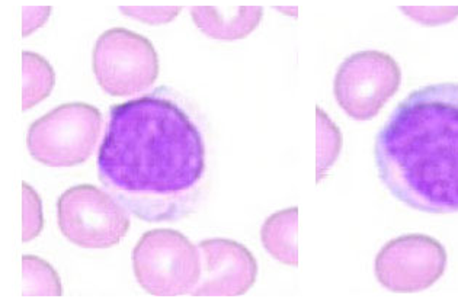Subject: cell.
Listing matches in <instances>:
<instances>
[{
	"instance_id": "cell-1",
	"label": "cell",
	"mask_w": 458,
	"mask_h": 302,
	"mask_svg": "<svg viewBox=\"0 0 458 302\" xmlns=\"http://www.w3.org/2000/svg\"><path fill=\"white\" fill-rule=\"evenodd\" d=\"M97 167L106 192L134 217L178 221L201 197L206 144L176 102L152 93L111 108Z\"/></svg>"
},
{
	"instance_id": "cell-2",
	"label": "cell",
	"mask_w": 458,
	"mask_h": 302,
	"mask_svg": "<svg viewBox=\"0 0 458 302\" xmlns=\"http://www.w3.org/2000/svg\"><path fill=\"white\" fill-rule=\"evenodd\" d=\"M377 169L393 197L422 213H458V83L413 90L377 134Z\"/></svg>"
},
{
	"instance_id": "cell-3",
	"label": "cell",
	"mask_w": 458,
	"mask_h": 302,
	"mask_svg": "<svg viewBox=\"0 0 458 302\" xmlns=\"http://www.w3.org/2000/svg\"><path fill=\"white\" fill-rule=\"evenodd\" d=\"M137 282L155 297L192 294L201 279L199 246L182 232L156 229L144 232L132 250Z\"/></svg>"
},
{
	"instance_id": "cell-4",
	"label": "cell",
	"mask_w": 458,
	"mask_h": 302,
	"mask_svg": "<svg viewBox=\"0 0 458 302\" xmlns=\"http://www.w3.org/2000/svg\"><path fill=\"white\" fill-rule=\"evenodd\" d=\"M102 113L94 105H59L32 122L27 146L32 159L48 167H74L89 159L101 134Z\"/></svg>"
},
{
	"instance_id": "cell-5",
	"label": "cell",
	"mask_w": 458,
	"mask_h": 302,
	"mask_svg": "<svg viewBox=\"0 0 458 302\" xmlns=\"http://www.w3.org/2000/svg\"><path fill=\"white\" fill-rule=\"evenodd\" d=\"M92 69L98 85L111 96H132L148 90L159 78V55L143 35L113 28L97 39Z\"/></svg>"
},
{
	"instance_id": "cell-6",
	"label": "cell",
	"mask_w": 458,
	"mask_h": 302,
	"mask_svg": "<svg viewBox=\"0 0 458 302\" xmlns=\"http://www.w3.org/2000/svg\"><path fill=\"white\" fill-rule=\"evenodd\" d=\"M57 221L63 236L83 248L117 246L129 232V211L108 192L94 185L72 186L57 201Z\"/></svg>"
},
{
	"instance_id": "cell-7",
	"label": "cell",
	"mask_w": 458,
	"mask_h": 302,
	"mask_svg": "<svg viewBox=\"0 0 458 302\" xmlns=\"http://www.w3.org/2000/svg\"><path fill=\"white\" fill-rule=\"evenodd\" d=\"M400 83L402 70L392 55L358 51L345 58L336 71L335 99L352 120L369 121L396 95Z\"/></svg>"
},
{
	"instance_id": "cell-8",
	"label": "cell",
	"mask_w": 458,
	"mask_h": 302,
	"mask_svg": "<svg viewBox=\"0 0 458 302\" xmlns=\"http://www.w3.org/2000/svg\"><path fill=\"white\" fill-rule=\"evenodd\" d=\"M446 260L445 248L434 237L400 236L388 241L377 255V281L392 292H420L444 275Z\"/></svg>"
},
{
	"instance_id": "cell-9",
	"label": "cell",
	"mask_w": 458,
	"mask_h": 302,
	"mask_svg": "<svg viewBox=\"0 0 458 302\" xmlns=\"http://www.w3.org/2000/svg\"><path fill=\"white\" fill-rule=\"evenodd\" d=\"M201 279L191 295L239 297L257 282L258 262L243 244L229 239H208L199 244Z\"/></svg>"
},
{
	"instance_id": "cell-10",
	"label": "cell",
	"mask_w": 458,
	"mask_h": 302,
	"mask_svg": "<svg viewBox=\"0 0 458 302\" xmlns=\"http://www.w3.org/2000/svg\"><path fill=\"white\" fill-rule=\"evenodd\" d=\"M191 16L202 34L213 39L236 41L252 34L262 21L260 6H194Z\"/></svg>"
},
{
	"instance_id": "cell-11",
	"label": "cell",
	"mask_w": 458,
	"mask_h": 302,
	"mask_svg": "<svg viewBox=\"0 0 458 302\" xmlns=\"http://www.w3.org/2000/svg\"><path fill=\"white\" fill-rule=\"evenodd\" d=\"M297 218L299 209H283L272 214L267 218L260 229V240L265 250L288 266L299 264V253H297Z\"/></svg>"
},
{
	"instance_id": "cell-12",
	"label": "cell",
	"mask_w": 458,
	"mask_h": 302,
	"mask_svg": "<svg viewBox=\"0 0 458 302\" xmlns=\"http://www.w3.org/2000/svg\"><path fill=\"white\" fill-rule=\"evenodd\" d=\"M55 71L43 55L22 51V111L47 99L55 89Z\"/></svg>"
},
{
	"instance_id": "cell-13",
	"label": "cell",
	"mask_w": 458,
	"mask_h": 302,
	"mask_svg": "<svg viewBox=\"0 0 458 302\" xmlns=\"http://www.w3.org/2000/svg\"><path fill=\"white\" fill-rule=\"evenodd\" d=\"M22 295L62 297V282L55 267L37 256L25 255L22 257Z\"/></svg>"
},
{
	"instance_id": "cell-14",
	"label": "cell",
	"mask_w": 458,
	"mask_h": 302,
	"mask_svg": "<svg viewBox=\"0 0 458 302\" xmlns=\"http://www.w3.org/2000/svg\"><path fill=\"white\" fill-rule=\"evenodd\" d=\"M341 146L339 128L318 106V182L338 159Z\"/></svg>"
},
{
	"instance_id": "cell-15",
	"label": "cell",
	"mask_w": 458,
	"mask_h": 302,
	"mask_svg": "<svg viewBox=\"0 0 458 302\" xmlns=\"http://www.w3.org/2000/svg\"><path fill=\"white\" fill-rule=\"evenodd\" d=\"M44 229L43 202L36 189L22 182V240H34Z\"/></svg>"
},
{
	"instance_id": "cell-16",
	"label": "cell",
	"mask_w": 458,
	"mask_h": 302,
	"mask_svg": "<svg viewBox=\"0 0 458 302\" xmlns=\"http://www.w3.org/2000/svg\"><path fill=\"white\" fill-rule=\"evenodd\" d=\"M181 11L182 8L179 6H120L121 13L148 25H165L172 22Z\"/></svg>"
},
{
	"instance_id": "cell-17",
	"label": "cell",
	"mask_w": 458,
	"mask_h": 302,
	"mask_svg": "<svg viewBox=\"0 0 458 302\" xmlns=\"http://www.w3.org/2000/svg\"><path fill=\"white\" fill-rule=\"evenodd\" d=\"M400 11L425 27L443 25L458 16V6H402Z\"/></svg>"
},
{
	"instance_id": "cell-18",
	"label": "cell",
	"mask_w": 458,
	"mask_h": 302,
	"mask_svg": "<svg viewBox=\"0 0 458 302\" xmlns=\"http://www.w3.org/2000/svg\"><path fill=\"white\" fill-rule=\"evenodd\" d=\"M50 6H24L22 8V37L27 38L32 32L43 27L50 18Z\"/></svg>"
}]
</instances>
